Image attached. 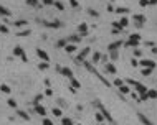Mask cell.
I'll list each match as a JSON object with an SVG mask.
<instances>
[{"instance_id":"1","label":"cell","mask_w":157,"mask_h":125,"mask_svg":"<svg viewBox=\"0 0 157 125\" xmlns=\"http://www.w3.org/2000/svg\"><path fill=\"white\" fill-rule=\"evenodd\" d=\"M81 63H83V66H84V68H86V69L89 71V73H93V74H94V76H98V79H101V82H103V84H104V86H107V87L111 86V82H109V81H107V79H104V76H103V74H99V73H98V69H96V68H93V64H91V63H88L86 59H84V61H81Z\"/></svg>"},{"instance_id":"2","label":"cell","mask_w":157,"mask_h":125,"mask_svg":"<svg viewBox=\"0 0 157 125\" xmlns=\"http://www.w3.org/2000/svg\"><path fill=\"white\" fill-rule=\"evenodd\" d=\"M93 105H96L98 109H99V112H101V114L104 115V119H106L107 122H109V124H114V119H112V115L109 114V112H107V109H106V107H104V105L101 104V100H99V99H96L94 102H93Z\"/></svg>"},{"instance_id":"3","label":"cell","mask_w":157,"mask_h":125,"mask_svg":"<svg viewBox=\"0 0 157 125\" xmlns=\"http://www.w3.org/2000/svg\"><path fill=\"white\" fill-rule=\"evenodd\" d=\"M139 43H141V35L139 33H132V35H129V38H127V41L124 45L129 46V48H137Z\"/></svg>"},{"instance_id":"4","label":"cell","mask_w":157,"mask_h":125,"mask_svg":"<svg viewBox=\"0 0 157 125\" xmlns=\"http://www.w3.org/2000/svg\"><path fill=\"white\" fill-rule=\"evenodd\" d=\"M132 21H134V26L136 28H144V25H146V15L144 13H134V17H132Z\"/></svg>"},{"instance_id":"5","label":"cell","mask_w":157,"mask_h":125,"mask_svg":"<svg viewBox=\"0 0 157 125\" xmlns=\"http://www.w3.org/2000/svg\"><path fill=\"white\" fill-rule=\"evenodd\" d=\"M13 55L18 56L23 63H28V56L25 55V50H23L22 46H15V48H13Z\"/></svg>"},{"instance_id":"6","label":"cell","mask_w":157,"mask_h":125,"mask_svg":"<svg viewBox=\"0 0 157 125\" xmlns=\"http://www.w3.org/2000/svg\"><path fill=\"white\" fill-rule=\"evenodd\" d=\"M139 66H142V68H149V69H156L157 63L154 59H141L139 61Z\"/></svg>"},{"instance_id":"7","label":"cell","mask_w":157,"mask_h":125,"mask_svg":"<svg viewBox=\"0 0 157 125\" xmlns=\"http://www.w3.org/2000/svg\"><path fill=\"white\" fill-rule=\"evenodd\" d=\"M88 31H89V28H88V23H80V25H78V35L81 36V38L88 36Z\"/></svg>"},{"instance_id":"8","label":"cell","mask_w":157,"mask_h":125,"mask_svg":"<svg viewBox=\"0 0 157 125\" xmlns=\"http://www.w3.org/2000/svg\"><path fill=\"white\" fill-rule=\"evenodd\" d=\"M89 53H91V48H89V46H86V48H83V50L80 51V55H78V58H76V61H80V63H81V61H84V59H86V56L89 55Z\"/></svg>"},{"instance_id":"9","label":"cell","mask_w":157,"mask_h":125,"mask_svg":"<svg viewBox=\"0 0 157 125\" xmlns=\"http://www.w3.org/2000/svg\"><path fill=\"white\" fill-rule=\"evenodd\" d=\"M137 119H139V122H141L142 125H156L154 122H151V120L147 119V115H144L142 112H137Z\"/></svg>"},{"instance_id":"10","label":"cell","mask_w":157,"mask_h":125,"mask_svg":"<svg viewBox=\"0 0 157 125\" xmlns=\"http://www.w3.org/2000/svg\"><path fill=\"white\" fill-rule=\"evenodd\" d=\"M36 56H38L41 61H50V56H48V53H46L45 50H41V48H36Z\"/></svg>"},{"instance_id":"11","label":"cell","mask_w":157,"mask_h":125,"mask_svg":"<svg viewBox=\"0 0 157 125\" xmlns=\"http://www.w3.org/2000/svg\"><path fill=\"white\" fill-rule=\"evenodd\" d=\"M122 45H124V41L117 40V41H114V43H111V45H107V51H116V50H119Z\"/></svg>"},{"instance_id":"12","label":"cell","mask_w":157,"mask_h":125,"mask_svg":"<svg viewBox=\"0 0 157 125\" xmlns=\"http://www.w3.org/2000/svg\"><path fill=\"white\" fill-rule=\"evenodd\" d=\"M60 74H63L65 77H73V71H71V68H68V66H61V69H60Z\"/></svg>"},{"instance_id":"13","label":"cell","mask_w":157,"mask_h":125,"mask_svg":"<svg viewBox=\"0 0 157 125\" xmlns=\"http://www.w3.org/2000/svg\"><path fill=\"white\" fill-rule=\"evenodd\" d=\"M104 71H106V73H109V74H116V73H117V68L114 66V63H106V64H104Z\"/></svg>"},{"instance_id":"14","label":"cell","mask_w":157,"mask_h":125,"mask_svg":"<svg viewBox=\"0 0 157 125\" xmlns=\"http://www.w3.org/2000/svg\"><path fill=\"white\" fill-rule=\"evenodd\" d=\"M33 107H35V112H36V114H40L41 117H45V115H46V109L43 107V105H40V104H33Z\"/></svg>"},{"instance_id":"15","label":"cell","mask_w":157,"mask_h":125,"mask_svg":"<svg viewBox=\"0 0 157 125\" xmlns=\"http://www.w3.org/2000/svg\"><path fill=\"white\" fill-rule=\"evenodd\" d=\"M66 41H68V43H73V45H76V43H80V41H81V36H80V35H70L68 38H66Z\"/></svg>"},{"instance_id":"16","label":"cell","mask_w":157,"mask_h":125,"mask_svg":"<svg viewBox=\"0 0 157 125\" xmlns=\"http://www.w3.org/2000/svg\"><path fill=\"white\" fill-rule=\"evenodd\" d=\"M119 94H131V87L129 86H126V84H121L119 86Z\"/></svg>"},{"instance_id":"17","label":"cell","mask_w":157,"mask_h":125,"mask_svg":"<svg viewBox=\"0 0 157 125\" xmlns=\"http://www.w3.org/2000/svg\"><path fill=\"white\" fill-rule=\"evenodd\" d=\"M114 12H116V13H119V15H126V13H129V8H127V7H117V8H114Z\"/></svg>"},{"instance_id":"18","label":"cell","mask_w":157,"mask_h":125,"mask_svg":"<svg viewBox=\"0 0 157 125\" xmlns=\"http://www.w3.org/2000/svg\"><path fill=\"white\" fill-rule=\"evenodd\" d=\"M70 86H73L75 89H80V87H81V82H80V81H76V77L73 76V77H70Z\"/></svg>"},{"instance_id":"19","label":"cell","mask_w":157,"mask_h":125,"mask_svg":"<svg viewBox=\"0 0 157 125\" xmlns=\"http://www.w3.org/2000/svg\"><path fill=\"white\" fill-rule=\"evenodd\" d=\"M119 25H121V28L124 30V28L129 25V18H127L126 15H122V17H121V20H119Z\"/></svg>"},{"instance_id":"20","label":"cell","mask_w":157,"mask_h":125,"mask_svg":"<svg viewBox=\"0 0 157 125\" xmlns=\"http://www.w3.org/2000/svg\"><path fill=\"white\" fill-rule=\"evenodd\" d=\"M17 115H18V117H22L23 120H30V114H28V112H25V110H17Z\"/></svg>"},{"instance_id":"21","label":"cell","mask_w":157,"mask_h":125,"mask_svg":"<svg viewBox=\"0 0 157 125\" xmlns=\"http://www.w3.org/2000/svg\"><path fill=\"white\" fill-rule=\"evenodd\" d=\"M147 97L149 99H157V89H147Z\"/></svg>"},{"instance_id":"22","label":"cell","mask_w":157,"mask_h":125,"mask_svg":"<svg viewBox=\"0 0 157 125\" xmlns=\"http://www.w3.org/2000/svg\"><path fill=\"white\" fill-rule=\"evenodd\" d=\"M99 61H101V53H99V51H94V53H93V63L98 64Z\"/></svg>"},{"instance_id":"23","label":"cell","mask_w":157,"mask_h":125,"mask_svg":"<svg viewBox=\"0 0 157 125\" xmlns=\"http://www.w3.org/2000/svg\"><path fill=\"white\" fill-rule=\"evenodd\" d=\"M0 15H2V17H10V15H12V12L8 10V8H5V7L0 5Z\"/></svg>"},{"instance_id":"24","label":"cell","mask_w":157,"mask_h":125,"mask_svg":"<svg viewBox=\"0 0 157 125\" xmlns=\"http://www.w3.org/2000/svg\"><path fill=\"white\" fill-rule=\"evenodd\" d=\"M65 50H66V53H75V51H76V45H73V43H68V45L65 46Z\"/></svg>"},{"instance_id":"25","label":"cell","mask_w":157,"mask_h":125,"mask_svg":"<svg viewBox=\"0 0 157 125\" xmlns=\"http://www.w3.org/2000/svg\"><path fill=\"white\" fill-rule=\"evenodd\" d=\"M94 119H96L98 124H101V122H104V120H106V119H104V115H103L101 112H96V114H94Z\"/></svg>"},{"instance_id":"26","label":"cell","mask_w":157,"mask_h":125,"mask_svg":"<svg viewBox=\"0 0 157 125\" xmlns=\"http://www.w3.org/2000/svg\"><path fill=\"white\" fill-rule=\"evenodd\" d=\"M109 58H111L112 61H116V59H119V51H109Z\"/></svg>"},{"instance_id":"27","label":"cell","mask_w":157,"mask_h":125,"mask_svg":"<svg viewBox=\"0 0 157 125\" xmlns=\"http://www.w3.org/2000/svg\"><path fill=\"white\" fill-rule=\"evenodd\" d=\"M50 68V64H48V61H41L40 64H38V69H41V71H46Z\"/></svg>"},{"instance_id":"28","label":"cell","mask_w":157,"mask_h":125,"mask_svg":"<svg viewBox=\"0 0 157 125\" xmlns=\"http://www.w3.org/2000/svg\"><path fill=\"white\" fill-rule=\"evenodd\" d=\"M66 45H68L66 38H61V40H58V43H56V48H65Z\"/></svg>"},{"instance_id":"29","label":"cell","mask_w":157,"mask_h":125,"mask_svg":"<svg viewBox=\"0 0 157 125\" xmlns=\"http://www.w3.org/2000/svg\"><path fill=\"white\" fill-rule=\"evenodd\" d=\"M51 112H53V115H55V117H61V115H63V110H61L60 107H53V110H51Z\"/></svg>"},{"instance_id":"30","label":"cell","mask_w":157,"mask_h":125,"mask_svg":"<svg viewBox=\"0 0 157 125\" xmlns=\"http://www.w3.org/2000/svg\"><path fill=\"white\" fill-rule=\"evenodd\" d=\"M0 92H3V94H10V87L7 84H0Z\"/></svg>"},{"instance_id":"31","label":"cell","mask_w":157,"mask_h":125,"mask_svg":"<svg viewBox=\"0 0 157 125\" xmlns=\"http://www.w3.org/2000/svg\"><path fill=\"white\" fill-rule=\"evenodd\" d=\"M28 25V21L27 20H17V21H13V26H27Z\"/></svg>"},{"instance_id":"32","label":"cell","mask_w":157,"mask_h":125,"mask_svg":"<svg viewBox=\"0 0 157 125\" xmlns=\"http://www.w3.org/2000/svg\"><path fill=\"white\" fill-rule=\"evenodd\" d=\"M88 15H91L93 18H98L99 13H98V10H94V8H88Z\"/></svg>"},{"instance_id":"33","label":"cell","mask_w":157,"mask_h":125,"mask_svg":"<svg viewBox=\"0 0 157 125\" xmlns=\"http://www.w3.org/2000/svg\"><path fill=\"white\" fill-rule=\"evenodd\" d=\"M41 100H43V94H36L35 99H33V102H31V105H33V104H40Z\"/></svg>"},{"instance_id":"34","label":"cell","mask_w":157,"mask_h":125,"mask_svg":"<svg viewBox=\"0 0 157 125\" xmlns=\"http://www.w3.org/2000/svg\"><path fill=\"white\" fill-rule=\"evenodd\" d=\"M152 71H154V69H149V68H142L141 74H142V76H146V77H147V76H151V74H152Z\"/></svg>"},{"instance_id":"35","label":"cell","mask_w":157,"mask_h":125,"mask_svg":"<svg viewBox=\"0 0 157 125\" xmlns=\"http://www.w3.org/2000/svg\"><path fill=\"white\" fill-rule=\"evenodd\" d=\"M53 5L58 8V10H65V5H63V2H60V0H55V3Z\"/></svg>"},{"instance_id":"36","label":"cell","mask_w":157,"mask_h":125,"mask_svg":"<svg viewBox=\"0 0 157 125\" xmlns=\"http://www.w3.org/2000/svg\"><path fill=\"white\" fill-rule=\"evenodd\" d=\"M7 104H8V107H12V109H17V100L15 99H8Z\"/></svg>"},{"instance_id":"37","label":"cell","mask_w":157,"mask_h":125,"mask_svg":"<svg viewBox=\"0 0 157 125\" xmlns=\"http://www.w3.org/2000/svg\"><path fill=\"white\" fill-rule=\"evenodd\" d=\"M27 3L30 7H40V2H38V0H27Z\"/></svg>"},{"instance_id":"38","label":"cell","mask_w":157,"mask_h":125,"mask_svg":"<svg viewBox=\"0 0 157 125\" xmlns=\"http://www.w3.org/2000/svg\"><path fill=\"white\" fill-rule=\"evenodd\" d=\"M30 33H31L30 30H22V31L17 33V36H30Z\"/></svg>"},{"instance_id":"39","label":"cell","mask_w":157,"mask_h":125,"mask_svg":"<svg viewBox=\"0 0 157 125\" xmlns=\"http://www.w3.org/2000/svg\"><path fill=\"white\" fill-rule=\"evenodd\" d=\"M58 105H60V109H65V107H68V104H66L65 99H58Z\"/></svg>"},{"instance_id":"40","label":"cell","mask_w":157,"mask_h":125,"mask_svg":"<svg viewBox=\"0 0 157 125\" xmlns=\"http://www.w3.org/2000/svg\"><path fill=\"white\" fill-rule=\"evenodd\" d=\"M137 95H139V100H141V102L149 99V97H147V92H141V94H137Z\"/></svg>"},{"instance_id":"41","label":"cell","mask_w":157,"mask_h":125,"mask_svg":"<svg viewBox=\"0 0 157 125\" xmlns=\"http://www.w3.org/2000/svg\"><path fill=\"white\" fill-rule=\"evenodd\" d=\"M61 124H63V125H73V120L65 117V119H61Z\"/></svg>"},{"instance_id":"42","label":"cell","mask_w":157,"mask_h":125,"mask_svg":"<svg viewBox=\"0 0 157 125\" xmlns=\"http://www.w3.org/2000/svg\"><path fill=\"white\" fill-rule=\"evenodd\" d=\"M142 56V51L139 48H134V58H141Z\"/></svg>"},{"instance_id":"43","label":"cell","mask_w":157,"mask_h":125,"mask_svg":"<svg viewBox=\"0 0 157 125\" xmlns=\"http://www.w3.org/2000/svg\"><path fill=\"white\" fill-rule=\"evenodd\" d=\"M8 31L10 30H8V26L7 25H0V33H8Z\"/></svg>"},{"instance_id":"44","label":"cell","mask_w":157,"mask_h":125,"mask_svg":"<svg viewBox=\"0 0 157 125\" xmlns=\"http://www.w3.org/2000/svg\"><path fill=\"white\" fill-rule=\"evenodd\" d=\"M70 5L73 7V8H78V7H80V3H78V0H70Z\"/></svg>"},{"instance_id":"45","label":"cell","mask_w":157,"mask_h":125,"mask_svg":"<svg viewBox=\"0 0 157 125\" xmlns=\"http://www.w3.org/2000/svg\"><path fill=\"white\" fill-rule=\"evenodd\" d=\"M112 26H114V30H119V31H122L121 25H119V21H112Z\"/></svg>"},{"instance_id":"46","label":"cell","mask_w":157,"mask_h":125,"mask_svg":"<svg viewBox=\"0 0 157 125\" xmlns=\"http://www.w3.org/2000/svg\"><path fill=\"white\" fill-rule=\"evenodd\" d=\"M41 125H53V122H51L50 119H43L41 120Z\"/></svg>"},{"instance_id":"47","label":"cell","mask_w":157,"mask_h":125,"mask_svg":"<svg viewBox=\"0 0 157 125\" xmlns=\"http://www.w3.org/2000/svg\"><path fill=\"white\" fill-rule=\"evenodd\" d=\"M121 84H124V79H114V86H117V87H119Z\"/></svg>"},{"instance_id":"48","label":"cell","mask_w":157,"mask_h":125,"mask_svg":"<svg viewBox=\"0 0 157 125\" xmlns=\"http://www.w3.org/2000/svg\"><path fill=\"white\" fill-rule=\"evenodd\" d=\"M45 95H48V97H51V95H53V90H51L50 87H46V89H45Z\"/></svg>"},{"instance_id":"49","label":"cell","mask_w":157,"mask_h":125,"mask_svg":"<svg viewBox=\"0 0 157 125\" xmlns=\"http://www.w3.org/2000/svg\"><path fill=\"white\" fill-rule=\"evenodd\" d=\"M139 5H141V7H147V5H149V0H139Z\"/></svg>"},{"instance_id":"50","label":"cell","mask_w":157,"mask_h":125,"mask_svg":"<svg viewBox=\"0 0 157 125\" xmlns=\"http://www.w3.org/2000/svg\"><path fill=\"white\" fill-rule=\"evenodd\" d=\"M131 95H132V99H134V100H137V102H141V100H139V95H137V92H136V90H134V92H131Z\"/></svg>"},{"instance_id":"51","label":"cell","mask_w":157,"mask_h":125,"mask_svg":"<svg viewBox=\"0 0 157 125\" xmlns=\"http://www.w3.org/2000/svg\"><path fill=\"white\" fill-rule=\"evenodd\" d=\"M131 64L134 66V68H136V66H139V61H137L136 58H132V59H131Z\"/></svg>"},{"instance_id":"52","label":"cell","mask_w":157,"mask_h":125,"mask_svg":"<svg viewBox=\"0 0 157 125\" xmlns=\"http://www.w3.org/2000/svg\"><path fill=\"white\" fill-rule=\"evenodd\" d=\"M43 3H45V5H53L55 0H43Z\"/></svg>"},{"instance_id":"53","label":"cell","mask_w":157,"mask_h":125,"mask_svg":"<svg viewBox=\"0 0 157 125\" xmlns=\"http://www.w3.org/2000/svg\"><path fill=\"white\" fill-rule=\"evenodd\" d=\"M101 61L106 64V63H107V55H101Z\"/></svg>"},{"instance_id":"54","label":"cell","mask_w":157,"mask_h":125,"mask_svg":"<svg viewBox=\"0 0 157 125\" xmlns=\"http://www.w3.org/2000/svg\"><path fill=\"white\" fill-rule=\"evenodd\" d=\"M146 46H149V48H152V46H156V43H154V41H146Z\"/></svg>"},{"instance_id":"55","label":"cell","mask_w":157,"mask_h":125,"mask_svg":"<svg viewBox=\"0 0 157 125\" xmlns=\"http://www.w3.org/2000/svg\"><path fill=\"white\" fill-rule=\"evenodd\" d=\"M45 86H46V87H50V86H51V81L50 79H45Z\"/></svg>"},{"instance_id":"56","label":"cell","mask_w":157,"mask_h":125,"mask_svg":"<svg viewBox=\"0 0 157 125\" xmlns=\"http://www.w3.org/2000/svg\"><path fill=\"white\" fill-rule=\"evenodd\" d=\"M151 53H152V55H157V48H156V46H152V50H151Z\"/></svg>"},{"instance_id":"57","label":"cell","mask_w":157,"mask_h":125,"mask_svg":"<svg viewBox=\"0 0 157 125\" xmlns=\"http://www.w3.org/2000/svg\"><path fill=\"white\" fill-rule=\"evenodd\" d=\"M107 12H114V7H112L111 3H109V5H107Z\"/></svg>"},{"instance_id":"58","label":"cell","mask_w":157,"mask_h":125,"mask_svg":"<svg viewBox=\"0 0 157 125\" xmlns=\"http://www.w3.org/2000/svg\"><path fill=\"white\" fill-rule=\"evenodd\" d=\"M149 5H157V0H149Z\"/></svg>"},{"instance_id":"59","label":"cell","mask_w":157,"mask_h":125,"mask_svg":"<svg viewBox=\"0 0 157 125\" xmlns=\"http://www.w3.org/2000/svg\"><path fill=\"white\" fill-rule=\"evenodd\" d=\"M98 125H104V124H103V122H101V124H98Z\"/></svg>"},{"instance_id":"60","label":"cell","mask_w":157,"mask_h":125,"mask_svg":"<svg viewBox=\"0 0 157 125\" xmlns=\"http://www.w3.org/2000/svg\"><path fill=\"white\" fill-rule=\"evenodd\" d=\"M109 2H116V0H109Z\"/></svg>"},{"instance_id":"61","label":"cell","mask_w":157,"mask_h":125,"mask_svg":"<svg viewBox=\"0 0 157 125\" xmlns=\"http://www.w3.org/2000/svg\"><path fill=\"white\" fill-rule=\"evenodd\" d=\"M78 125H81V124H78Z\"/></svg>"},{"instance_id":"62","label":"cell","mask_w":157,"mask_h":125,"mask_svg":"<svg viewBox=\"0 0 157 125\" xmlns=\"http://www.w3.org/2000/svg\"><path fill=\"white\" fill-rule=\"evenodd\" d=\"M61 125H63V124H61Z\"/></svg>"}]
</instances>
